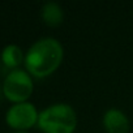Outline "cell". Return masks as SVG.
Listing matches in <instances>:
<instances>
[{
  "label": "cell",
  "mask_w": 133,
  "mask_h": 133,
  "mask_svg": "<svg viewBox=\"0 0 133 133\" xmlns=\"http://www.w3.org/2000/svg\"><path fill=\"white\" fill-rule=\"evenodd\" d=\"M24 60H25V52L17 44H7L0 54V61L9 71L21 68V64H24Z\"/></svg>",
  "instance_id": "cell-6"
},
{
  "label": "cell",
  "mask_w": 133,
  "mask_h": 133,
  "mask_svg": "<svg viewBox=\"0 0 133 133\" xmlns=\"http://www.w3.org/2000/svg\"><path fill=\"white\" fill-rule=\"evenodd\" d=\"M15 133H28V132H15Z\"/></svg>",
  "instance_id": "cell-9"
},
{
  "label": "cell",
  "mask_w": 133,
  "mask_h": 133,
  "mask_svg": "<svg viewBox=\"0 0 133 133\" xmlns=\"http://www.w3.org/2000/svg\"><path fill=\"white\" fill-rule=\"evenodd\" d=\"M2 90L4 98L13 104L28 102L34 91V78L25 68L8 71L4 77Z\"/></svg>",
  "instance_id": "cell-3"
},
{
  "label": "cell",
  "mask_w": 133,
  "mask_h": 133,
  "mask_svg": "<svg viewBox=\"0 0 133 133\" xmlns=\"http://www.w3.org/2000/svg\"><path fill=\"white\" fill-rule=\"evenodd\" d=\"M41 18L50 28L60 26L64 21V9L56 2H46L41 8Z\"/></svg>",
  "instance_id": "cell-7"
},
{
  "label": "cell",
  "mask_w": 133,
  "mask_h": 133,
  "mask_svg": "<svg viewBox=\"0 0 133 133\" xmlns=\"http://www.w3.org/2000/svg\"><path fill=\"white\" fill-rule=\"evenodd\" d=\"M63 59V43L55 37H42L26 50L24 66L33 78L43 80L59 69Z\"/></svg>",
  "instance_id": "cell-1"
},
{
  "label": "cell",
  "mask_w": 133,
  "mask_h": 133,
  "mask_svg": "<svg viewBox=\"0 0 133 133\" xmlns=\"http://www.w3.org/2000/svg\"><path fill=\"white\" fill-rule=\"evenodd\" d=\"M4 95H3V90H2V88H0V99H2Z\"/></svg>",
  "instance_id": "cell-8"
},
{
  "label": "cell",
  "mask_w": 133,
  "mask_h": 133,
  "mask_svg": "<svg viewBox=\"0 0 133 133\" xmlns=\"http://www.w3.org/2000/svg\"><path fill=\"white\" fill-rule=\"evenodd\" d=\"M39 111L31 102L12 104L5 112V123L15 132H28L37 127Z\"/></svg>",
  "instance_id": "cell-4"
},
{
  "label": "cell",
  "mask_w": 133,
  "mask_h": 133,
  "mask_svg": "<svg viewBox=\"0 0 133 133\" xmlns=\"http://www.w3.org/2000/svg\"><path fill=\"white\" fill-rule=\"evenodd\" d=\"M102 125L107 133H128L130 129L128 115L116 107H111L104 111L102 116Z\"/></svg>",
  "instance_id": "cell-5"
},
{
  "label": "cell",
  "mask_w": 133,
  "mask_h": 133,
  "mask_svg": "<svg viewBox=\"0 0 133 133\" xmlns=\"http://www.w3.org/2000/svg\"><path fill=\"white\" fill-rule=\"evenodd\" d=\"M77 123L76 110L69 103L57 102L39 111L37 127L43 133H75Z\"/></svg>",
  "instance_id": "cell-2"
}]
</instances>
